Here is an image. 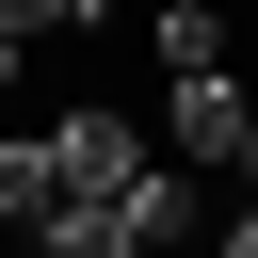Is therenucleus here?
I'll return each mask as SVG.
<instances>
[{
  "mask_svg": "<svg viewBox=\"0 0 258 258\" xmlns=\"http://www.w3.org/2000/svg\"><path fill=\"white\" fill-rule=\"evenodd\" d=\"M210 258H258V194H242V226H226V242H210Z\"/></svg>",
  "mask_w": 258,
  "mask_h": 258,
  "instance_id": "obj_6",
  "label": "nucleus"
},
{
  "mask_svg": "<svg viewBox=\"0 0 258 258\" xmlns=\"http://www.w3.org/2000/svg\"><path fill=\"white\" fill-rule=\"evenodd\" d=\"M145 129H161V161H177V177H210V161H242V129H258V97H242L226 64H177Z\"/></svg>",
  "mask_w": 258,
  "mask_h": 258,
  "instance_id": "obj_1",
  "label": "nucleus"
},
{
  "mask_svg": "<svg viewBox=\"0 0 258 258\" xmlns=\"http://www.w3.org/2000/svg\"><path fill=\"white\" fill-rule=\"evenodd\" d=\"M242 194H258V129H242Z\"/></svg>",
  "mask_w": 258,
  "mask_h": 258,
  "instance_id": "obj_9",
  "label": "nucleus"
},
{
  "mask_svg": "<svg viewBox=\"0 0 258 258\" xmlns=\"http://www.w3.org/2000/svg\"><path fill=\"white\" fill-rule=\"evenodd\" d=\"M145 64L177 81V64H226V16L210 0H145Z\"/></svg>",
  "mask_w": 258,
  "mask_h": 258,
  "instance_id": "obj_4",
  "label": "nucleus"
},
{
  "mask_svg": "<svg viewBox=\"0 0 258 258\" xmlns=\"http://www.w3.org/2000/svg\"><path fill=\"white\" fill-rule=\"evenodd\" d=\"M64 16H81V32H97V16H113V0H64Z\"/></svg>",
  "mask_w": 258,
  "mask_h": 258,
  "instance_id": "obj_8",
  "label": "nucleus"
},
{
  "mask_svg": "<svg viewBox=\"0 0 258 258\" xmlns=\"http://www.w3.org/2000/svg\"><path fill=\"white\" fill-rule=\"evenodd\" d=\"M0 97H16V32H0Z\"/></svg>",
  "mask_w": 258,
  "mask_h": 258,
  "instance_id": "obj_7",
  "label": "nucleus"
},
{
  "mask_svg": "<svg viewBox=\"0 0 258 258\" xmlns=\"http://www.w3.org/2000/svg\"><path fill=\"white\" fill-rule=\"evenodd\" d=\"M0 32L32 48V32H81V16H64V0H0Z\"/></svg>",
  "mask_w": 258,
  "mask_h": 258,
  "instance_id": "obj_5",
  "label": "nucleus"
},
{
  "mask_svg": "<svg viewBox=\"0 0 258 258\" xmlns=\"http://www.w3.org/2000/svg\"><path fill=\"white\" fill-rule=\"evenodd\" d=\"M48 210H64V161H48V129H0V226L32 242Z\"/></svg>",
  "mask_w": 258,
  "mask_h": 258,
  "instance_id": "obj_3",
  "label": "nucleus"
},
{
  "mask_svg": "<svg viewBox=\"0 0 258 258\" xmlns=\"http://www.w3.org/2000/svg\"><path fill=\"white\" fill-rule=\"evenodd\" d=\"M48 161H64V194H129V177L161 161V129L113 113V97H64V113H48Z\"/></svg>",
  "mask_w": 258,
  "mask_h": 258,
  "instance_id": "obj_2",
  "label": "nucleus"
}]
</instances>
